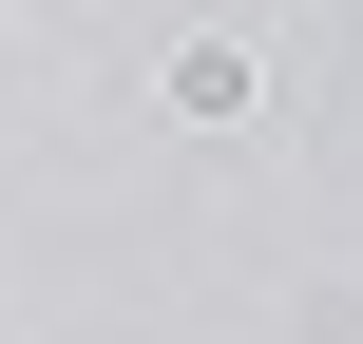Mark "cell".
<instances>
[{
    "label": "cell",
    "instance_id": "1",
    "mask_svg": "<svg viewBox=\"0 0 363 344\" xmlns=\"http://www.w3.org/2000/svg\"><path fill=\"white\" fill-rule=\"evenodd\" d=\"M249 96H268V77H249V38H191V57H172V115H211V134H230Z\"/></svg>",
    "mask_w": 363,
    "mask_h": 344
}]
</instances>
